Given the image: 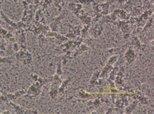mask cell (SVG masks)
Listing matches in <instances>:
<instances>
[{"label":"cell","instance_id":"cell-1","mask_svg":"<svg viewBox=\"0 0 154 114\" xmlns=\"http://www.w3.org/2000/svg\"><path fill=\"white\" fill-rule=\"evenodd\" d=\"M114 25H116L121 30L124 39H128L129 38L131 34V27L129 20H117Z\"/></svg>","mask_w":154,"mask_h":114},{"label":"cell","instance_id":"cell-2","mask_svg":"<svg viewBox=\"0 0 154 114\" xmlns=\"http://www.w3.org/2000/svg\"><path fill=\"white\" fill-rule=\"evenodd\" d=\"M0 16L5 21L8 25H10L11 27H13L15 30H20V29H24L26 30V28L29 26L30 23H25L22 21H20L19 22H14L13 20L10 19L7 16L3 13V11L0 12Z\"/></svg>","mask_w":154,"mask_h":114},{"label":"cell","instance_id":"cell-3","mask_svg":"<svg viewBox=\"0 0 154 114\" xmlns=\"http://www.w3.org/2000/svg\"><path fill=\"white\" fill-rule=\"evenodd\" d=\"M14 57L17 58L19 61L22 62L23 64H29L32 61V54L29 51L26 50H21L15 52Z\"/></svg>","mask_w":154,"mask_h":114},{"label":"cell","instance_id":"cell-4","mask_svg":"<svg viewBox=\"0 0 154 114\" xmlns=\"http://www.w3.org/2000/svg\"><path fill=\"white\" fill-rule=\"evenodd\" d=\"M103 24L101 21H98L91 25L88 30V34L92 38L96 39L102 34L104 30Z\"/></svg>","mask_w":154,"mask_h":114},{"label":"cell","instance_id":"cell-5","mask_svg":"<svg viewBox=\"0 0 154 114\" xmlns=\"http://www.w3.org/2000/svg\"><path fill=\"white\" fill-rule=\"evenodd\" d=\"M42 85L40 84L38 81H35L28 89L25 97H29L30 99H32L38 96L42 92Z\"/></svg>","mask_w":154,"mask_h":114},{"label":"cell","instance_id":"cell-6","mask_svg":"<svg viewBox=\"0 0 154 114\" xmlns=\"http://www.w3.org/2000/svg\"><path fill=\"white\" fill-rule=\"evenodd\" d=\"M68 13L66 10H64L63 12H61L57 17H55L51 19V23L50 25V30L53 32H57L59 30V26L61 23V21L63 19L65 18L68 16Z\"/></svg>","mask_w":154,"mask_h":114},{"label":"cell","instance_id":"cell-7","mask_svg":"<svg viewBox=\"0 0 154 114\" xmlns=\"http://www.w3.org/2000/svg\"><path fill=\"white\" fill-rule=\"evenodd\" d=\"M15 38L19 44L20 48L22 50H26V31L24 29L18 30L16 32Z\"/></svg>","mask_w":154,"mask_h":114},{"label":"cell","instance_id":"cell-8","mask_svg":"<svg viewBox=\"0 0 154 114\" xmlns=\"http://www.w3.org/2000/svg\"><path fill=\"white\" fill-rule=\"evenodd\" d=\"M66 25L68 28V32L65 36L68 39H75L78 37H79L81 35L82 27L80 25L73 26L69 23H66Z\"/></svg>","mask_w":154,"mask_h":114},{"label":"cell","instance_id":"cell-9","mask_svg":"<svg viewBox=\"0 0 154 114\" xmlns=\"http://www.w3.org/2000/svg\"><path fill=\"white\" fill-rule=\"evenodd\" d=\"M68 8V9L71 10L72 13L78 18H79L80 16H82L83 13H85V11L83 8V5H81L80 3H76L74 1L69 3Z\"/></svg>","mask_w":154,"mask_h":114},{"label":"cell","instance_id":"cell-10","mask_svg":"<svg viewBox=\"0 0 154 114\" xmlns=\"http://www.w3.org/2000/svg\"><path fill=\"white\" fill-rule=\"evenodd\" d=\"M124 58L125 61L126 62L127 65L131 64L133 62L135 61V59H137V54L133 48V47L129 46L126 52H125Z\"/></svg>","mask_w":154,"mask_h":114},{"label":"cell","instance_id":"cell-11","mask_svg":"<svg viewBox=\"0 0 154 114\" xmlns=\"http://www.w3.org/2000/svg\"><path fill=\"white\" fill-rule=\"evenodd\" d=\"M124 46L125 47H126V46L134 47L136 48H137L138 50H141V51H143V52L144 51L145 48H146V46L144 45V44L141 43L139 38H138L137 36H135V35L132 36V38H131V42H129L128 43H126Z\"/></svg>","mask_w":154,"mask_h":114},{"label":"cell","instance_id":"cell-12","mask_svg":"<svg viewBox=\"0 0 154 114\" xmlns=\"http://www.w3.org/2000/svg\"><path fill=\"white\" fill-rule=\"evenodd\" d=\"M8 104L9 106H11L14 109V111L16 113H38V110H26L24 109L23 107H20V105H18L16 103L12 102V101H9L8 102Z\"/></svg>","mask_w":154,"mask_h":114},{"label":"cell","instance_id":"cell-13","mask_svg":"<svg viewBox=\"0 0 154 114\" xmlns=\"http://www.w3.org/2000/svg\"><path fill=\"white\" fill-rule=\"evenodd\" d=\"M115 84L118 87L124 86V68L122 67H119L115 79Z\"/></svg>","mask_w":154,"mask_h":114},{"label":"cell","instance_id":"cell-14","mask_svg":"<svg viewBox=\"0 0 154 114\" xmlns=\"http://www.w3.org/2000/svg\"><path fill=\"white\" fill-rule=\"evenodd\" d=\"M133 99L138 100L139 103H140L141 104L143 105H148L150 102L148 97L144 96V95L140 91H137L135 93L134 95H133Z\"/></svg>","mask_w":154,"mask_h":114},{"label":"cell","instance_id":"cell-15","mask_svg":"<svg viewBox=\"0 0 154 114\" xmlns=\"http://www.w3.org/2000/svg\"><path fill=\"white\" fill-rule=\"evenodd\" d=\"M26 92L27 91L26 90H20L14 92V93H5V95L9 101H13L18 99L19 97L23 96V95H25Z\"/></svg>","mask_w":154,"mask_h":114},{"label":"cell","instance_id":"cell-16","mask_svg":"<svg viewBox=\"0 0 154 114\" xmlns=\"http://www.w3.org/2000/svg\"><path fill=\"white\" fill-rule=\"evenodd\" d=\"M100 70H96L92 74L91 79L89 81L90 84H89V87H92L95 86H99V79H100Z\"/></svg>","mask_w":154,"mask_h":114},{"label":"cell","instance_id":"cell-17","mask_svg":"<svg viewBox=\"0 0 154 114\" xmlns=\"http://www.w3.org/2000/svg\"><path fill=\"white\" fill-rule=\"evenodd\" d=\"M112 68H113V66H112V65L108 64H105V66L103 67V70L100 72V78L105 79H107L109 73L111 72Z\"/></svg>","mask_w":154,"mask_h":114},{"label":"cell","instance_id":"cell-18","mask_svg":"<svg viewBox=\"0 0 154 114\" xmlns=\"http://www.w3.org/2000/svg\"><path fill=\"white\" fill-rule=\"evenodd\" d=\"M73 77H74V76H71V77H69V78L62 81V83H61V84H60V87L59 88V93H64V92H65L66 90V88L68 86V84H70V83L71 82V81L72 80Z\"/></svg>","mask_w":154,"mask_h":114},{"label":"cell","instance_id":"cell-19","mask_svg":"<svg viewBox=\"0 0 154 114\" xmlns=\"http://www.w3.org/2000/svg\"><path fill=\"white\" fill-rule=\"evenodd\" d=\"M102 103V101L101 100L100 97H96V98L94 101H90L88 102L87 107L90 108H98L101 104Z\"/></svg>","mask_w":154,"mask_h":114},{"label":"cell","instance_id":"cell-20","mask_svg":"<svg viewBox=\"0 0 154 114\" xmlns=\"http://www.w3.org/2000/svg\"><path fill=\"white\" fill-rule=\"evenodd\" d=\"M35 21L41 23L42 24H46L45 17H44L43 9H39L36 10L35 13Z\"/></svg>","mask_w":154,"mask_h":114},{"label":"cell","instance_id":"cell-21","mask_svg":"<svg viewBox=\"0 0 154 114\" xmlns=\"http://www.w3.org/2000/svg\"><path fill=\"white\" fill-rule=\"evenodd\" d=\"M78 18L80 19L81 22L82 23L83 25H88V24H91L92 23V18L88 15L87 13H86V12L85 13H83L82 16H80Z\"/></svg>","mask_w":154,"mask_h":114},{"label":"cell","instance_id":"cell-22","mask_svg":"<svg viewBox=\"0 0 154 114\" xmlns=\"http://www.w3.org/2000/svg\"><path fill=\"white\" fill-rule=\"evenodd\" d=\"M138 104H139V101L137 99H134L133 103L131 104H128L126 107H125V110H124V112L125 113H131L137 107Z\"/></svg>","mask_w":154,"mask_h":114},{"label":"cell","instance_id":"cell-23","mask_svg":"<svg viewBox=\"0 0 154 114\" xmlns=\"http://www.w3.org/2000/svg\"><path fill=\"white\" fill-rule=\"evenodd\" d=\"M59 86H58V85L51 84V88L49 92V95L51 99H55L57 97V96L59 93Z\"/></svg>","mask_w":154,"mask_h":114},{"label":"cell","instance_id":"cell-24","mask_svg":"<svg viewBox=\"0 0 154 114\" xmlns=\"http://www.w3.org/2000/svg\"><path fill=\"white\" fill-rule=\"evenodd\" d=\"M92 24H88V25H84L83 28L81 29V35L80 37H82L83 39H85L87 36L88 35V30L91 27Z\"/></svg>","mask_w":154,"mask_h":114},{"label":"cell","instance_id":"cell-25","mask_svg":"<svg viewBox=\"0 0 154 114\" xmlns=\"http://www.w3.org/2000/svg\"><path fill=\"white\" fill-rule=\"evenodd\" d=\"M141 2L142 4H143L142 9H143L144 11L153 9V4L150 2L149 0H141Z\"/></svg>","mask_w":154,"mask_h":114},{"label":"cell","instance_id":"cell-26","mask_svg":"<svg viewBox=\"0 0 154 114\" xmlns=\"http://www.w3.org/2000/svg\"><path fill=\"white\" fill-rule=\"evenodd\" d=\"M98 0H74V2L80 3L82 5H92V4L96 3Z\"/></svg>","mask_w":154,"mask_h":114},{"label":"cell","instance_id":"cell-27","mask_svg":"<svg viewBox=\"0 0 154 114\" xmlns=\"http://www.w3.org/2000/svg\"><path fill=\"white\" fill-rule=\"evenodd\" d=\"M153 16L152 15L147 19L146 22L145 23V25L143 28V31H146L148 29H149V28H151V27L153 25Z\"/></svg>","mask_w":154,"mask_h":114},{"label":"cell","instance_id":"cell-28","mask_svg":"<svg viewBox=\"0 0 154 114\" xmlns=\"http://www.w3.org/2000/svg\"><path fill=\"white\" fill-rule=\"evenodd\" d=\"M65 0H55L54 2V5L60 12L62 11L63 6Z\"/></svg>","mask_w":154,"mask_h":114},{"label":"cell","instance_id":"cell-29","mask_svg":"<svg viewBox=\"0 0 154 114\" xmlns=\"http://www.w3.org/2000/svg\"><path fill=\"white\" fill-rule=\"evenodd\" d=\"M78 97H79L80 99H88V98H90V97H91L92 94L91 93H87L84 91H80V92H78Z\"/></svg>","mask_w":154,"mask_h":114},{"label":"cell","instance_id":"cell-30","mask_svg":"<svg viewBox=\"0 0 154 114\" xmlns=\"http://www.w3.org/2000/svg\"><path fill=\"white\" fill-rule=\"evenodd\" d=\"M118 59H119V56L115 55V56H111L110 58H109V59L107 60V64H110L113 66L115 63H116V62L118 61Z\"/></svg>","mask_w":154,"mask_h":114},{"label":"cell","instance_id":"cell-31","mask_svg":"<svg viewBox=\"0 0 154 114\" xmlns=\"http://www.w3.org/2000/svg\"><path fill=\"white\" fill-rule=\"evenodd\" d=\"M63 63L62 61H59L57 64V70H56V74L59 76H61L63 74Z\"/></svg>","mask_w":154,"mask_h":114},{"label":"cell","instance_id":"cell-32","mask_svg":"<svg viewBox=\"0 0 154 114\" xmlns=\"http://www.w3.org/2000/svg\"><path fill=\"white\" fill-rule=\"evenodd\" d=\"M94 38H85V39H83V43L84 44H85L86 45H87L88 47H91L92 45V44L94 43Z\"/></svg>","mask_w":154,"mask_h":114},{"label":"cell","instance_id":"cell-33","mask_svg":"<svg viewBox=\"0 0 154 114\" xmlns=\"http://www.w3.org/2000/svg\"><path fill=\"white\" fill-rule=\"evenodd\" d=\"M9 31L5 30V28H3L0 26V36H1L3 39H5L6 36H7L8 34H9Z\"/></svg>","mask_w":154,"mask_h":114},{"label":"cell","instance_id":"cell-34","mask_svg":"<svg viewBox=\"0 0 154 114\" xmlns=\"http://www.w3.org/2000/svg\"><path fill=\"white\" fill-rule=\"evenodd\" d=\"M13 50L15 52H17L21 49L20 45H19V44L17 42H15V43H13Z\"/></svg>","mask_w":154,"mask_h":114},{"label":"cell","instance_id":"cell-35","mask_svg":"<svg viewBox=\"0 0 154 114\" xmlns=\"http://www.w3.org/2000/svg\"><path fill=\"white\" fill-rule=\"evenodd\" d=\"M31 77V78H32V79H33L34 82H35V81H37L38 79V77H39L36 74H33Z\"/></svg>","mask_w":154,"mask_h":114},{"label":"cell","instance_id":"cell-36","mask_svg":"<svg viewBox=\"0 0 154 114\" xmlns=\"http://www.w3.org/2000/svg\"><path fill=\"white\" fill-rule=\"evenodd\" d=\"M113 113V108H109L105 112V113Z\"/></svg>","mask_w":154,"mask_h":114},{"label":"cell","instance_id":"cell-37","mask_svg":"<svg viewBox=\"0 0 154 114\" xmlns=\"http://www.w3.org/2000/svg\"><path fill=\"white\" fill-rule=\"evenodd\" d=\"M3 0H0V12L2 11L1 9H2V4H3Z\"/></svg>","mask_w":154,"mask_h":114},{"label":"cell","instance_id":"cell-38","mask_svg":"<svg viewBox=\"0 0 154 114\" xmlns=\"http://www.w3.org/2000/svg\"><path fill=\"white\" fill-rule=\"evenodd\" d=\"M2 113H11L10 111H4Z\"/></svg>","mask_w":154,"mask_h":114},{"label":"cell","instance_id":"cell-39","mask_svg":"<svg viewBox=\"0 0 154 114\" xmlns=\"http://www.w3.org/2000/svg\"><path fill=\"white\" fill-rule=\"evenodd\" d=\"M91 113H92V114H94H94H96V113H98L97 112H95V111L94 112V111H93V112H92Z\"/></svg>","mask_w":154,"mask_h":114},{"label":"cell","instance_id":"cell-40","mask_svg":"<svg viewBox=\"0 0 154 114\" xmlns=\"http://www.w3.org/2000/svg\"><path fill=\"white\" fill-rule=\"evenodd\" d=\"M13 1H14L15 3H17L18 1V0H13Z\"/></svg>","mask_w":154,"mask_h":114}]
</instances>
